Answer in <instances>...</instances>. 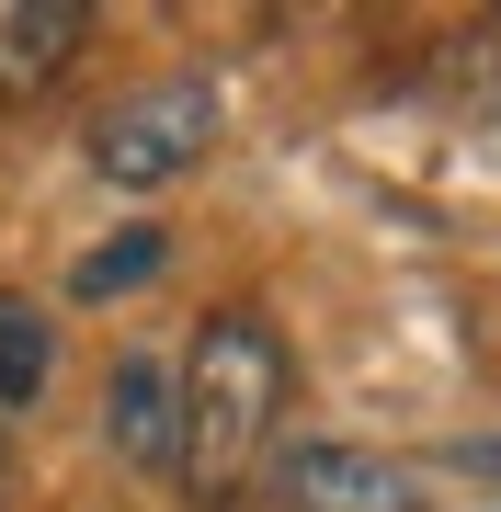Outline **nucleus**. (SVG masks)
<instances>
[{
	"label": "nucleus",
	"mask_w": 501,
	"mask_h": 512,
	"mask_svg": "<svg viewBox=\"0 0 501 512\" xmlns=\"http://www.w3.org/2000/svg\"><path fill=\"white\" fill-rule=\"evenodd\" d=\"M46 387H57V330H46L35 296H12V285H0V421H12V410H35Z\"/></svg>",
	"instance_id": "423d86ee"
},
{
	"label": "nucleus",
	"mask_w": 501,
	"mask_h": 512,
	"mask_svg": "<svg viewBox=\"0 0 501 512\" xmlns=\"http://www.w3.org/2000/svg\"><path fill=\"white\" fill-rule=\"evenodd\" d=\"M205 148H217V80L205 69H160V80H137V92H114L92 114V171L126 194L183 183Z\"/></svg>",
	"instance_id": "f03ea898"
},
{
	"label": "nucleus",
	"mask_w": 501,
	"mask_h": 512,
	"mask_svg": "<svg viewBox=\"0 0 501 512\" xmlns=\"http://www.w3.org/2000/svg\"><path fill=\"white\" fill-rule=\"evenodd\" d=\"M160 262H171V228H126V239H103V251L69 274V296H137Z\"/></svg>",
	"instance_id": "0eeeda50"
},
{
	"label": "nucleus",
	"mask_w": 501,
	"mask_h": 512,
	"mask_svg": "<svg viewBox=\"0 0 501 512\" xmlns=\"http://www.w3.org/2000/svg\"><path fill=\"white\" fill-rule=\"evenodd\" d=\"M274 421H285V342L262 308H217L183 342V365H171V478L228 512L262 478L274 456Z\"/></svg>",
	"instance_id": "f257e3e1"
},
{
	"label": "nucleus",
	"mask_w": 501,
	"mask_h": 512,
	"mask_svg": "<svg viewBox=\"0 0 501 512\" xmlns=\"http://www.w3.org/2000/svg\"><path fill=\"white\" fill-rule=\"evenodd\" d=\"M103 444L137 478H171V353H126L103 387Z\"/></svg>",
	"instance_id": "20e7f679"
},
{
	"label": "nucleus",
	"mask_w": 501,
	"mask_h": 512,
	"mask_svg": "<svg viewBox=\"0 0 501 512\" xmlns=\"http://www.w3.org/2000/svg\"><path fill=\"white\" fill-rule=\"evenodd\" d=\"M274 490L285 512H422L433 501V478L388 456V444H342V433H297V444H274Z\"/></svg>",
	"instance_id": "7ed1b4c3"
},
{
	"label": "nucleus",
	"mask_w": 501,
	"mask_h": 512,
	"mask_svg": "<svg viewBox=\"0 0 501 512\" xmlns=\"http://www.w3.org/2000/svg\"><path fill=\"white\" fill-rule=\"evenodd\" d=\"M0 478H12V444H0Z\"/></svg>",
	"instance_id": "1a4fd4ad"
},
{
	"label": "nucleus",
	"mask_w": 501,
	"mask_h": 512,
	"mask_svg": "<svg viewBox=\"0 0 501 512\" xmlns=\"http://www.w3.org/2000/svg\"><path fill=\"white\" fill-rule=\"evenodd\" d=\"M80 35H92V12H80V0H35V12H0V92H46V80L80 57Z\"/></svg>",
	"instance_id": "39448f33"
},
{
	"label": "nucleus",
	"mask_w": 501,
	"mask_h": 512,
	"mask_svg": "<svg viewBox=\"0 0 501 512\" xmlns=\"http://www.w3.org/2000/svg\"><path fill=\"white\" fill-rule=\"evenodd\" d=\"M456 467L479 478V490H501V433H479V444H456Z\"/></svg>",
	"instance_id": "6e6552de"
}]
</instances>
